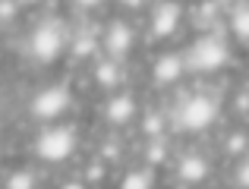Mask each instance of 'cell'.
<instances>
[{
  "label": "cell",
  "mask_w": 249,
  "mask_h": 189,
  "mask_svg": "<svg viewBox=\"0 0 249 189\" xmlns=\"http://www.w3.org/2000/svg\"><path fill=\"white\" fill-rule=\"evenodd\" d=\"M70 48V29L63 19H41L29 32V54L38 63H54Z\"/></svg>",
  "instance_id": "6da1fadb"
},
{
  "label": "cell",
  "mask_w": 249,
  "mask_h": 189,
  "mask_svg": "<svg viewBox=\"0 0 249 189\" xmlns=\"http://www.w3.org/2000/svg\"><path fill=\"white\" fill-rule=\"evenodd\" d=\"M76 145H79V139H76L73 126H67V123H48V126L38 133V139H35L32 148H35V155L44 164H67L76 155Z\"/></svg>",
  "instance_id": "7a4b0ae2"
},
{
  "label": "cell",
  "mask_w": 249,
  "mask_h": 189,
  "mask_svg": "<svg viewBox=\"0 0 249 189\" xmlns=\"http://www.w3.org/2000/svg\"><path fill=\"white\" fill-rule=\"evenodd\" d=\"M70 107H73V92H70L67 82H60V86H48L38 95H32L29 117L38 123H57Z\"/></svg>",
  "instance_id": "3957f363"
},
{
  "label": "cell",
  "mask_w": 249,
  "mask_h": 189,
  "mask_svg": "<svg viewBox=\"0 0 249 189\" xmlns=\"http://www.w3.org/2000/svg\"><path fill=\"white\" fill-rule=\"evenodd\" d=\"M227 57H231V51H227V44L218 35H202L186 51V69H193V73H214V69H221L227 63Z\"/></svg>",
  "instance_id": "277c9868"
},
{
  "label": "cell",
  "mask_w": 249,
  "mask_h": 189,
  "mask_svg": "<svg viewBox=\"0 0 249 189\" xmlns=\"http://www.w3.org/2000/svg\"><path fill=\"white\" fill-rule=\"evenodd\" d=\"M218 120V104L208 95H189L186 101L180 104V126L189 129V133H202L212 123Z\"/></svg>",
  "instance_id": "5b68a950"
},
{
  "label": "cell",
  "mask_w": 249,
  "mask_h": 189,
  "mask_svg": "<svg viewBox=\"0 0 249 189\" xmlns=\"http://www.w3.org/2000/svg\"><path fill=\"white\" fill-rule=\"evenodd\" d=\"M136 44V32L126 19H110L101 32V54L104 57H114V60H126L129 51Z\"/></svg>",
  "instance_id": "8992f818"
},
{
  "label": "cell",
  "mask_w": 249,
  "mask_h": 189,
  "mask_svg": "<svg viewBox=\"0 0 249 189\" xmlns=\"http://www.w3.org/2000/svg\"><path fill=\"white\" fill-rule=\"evenodd\" d=\"M180 22H183V6L177 0H158L152 6V16H148V32H152V38L161 41V38L174 35Z\"/></svg>",
  "instance_id": "52a82bcc"
},
{
  "label": "cell",
  "mask_w": 249,
  "mask_h": 189,
  "mask_svg": "<svg viewBox=\"0 0 249 189\" xmlns=\"http://www.w3.org/2000/svg\"><path fill=\"white\" fill-rule=\"evenodd\" d=\"M136 110H139V104H136V98L129 95V92H117V95H110L107 101H104V123L107 126H129L133 123V117H136Z\"/></svg>",
  "instance_id": "ba28073f"
},
{
  "label": "cell",
  "mask_w": 249,
  "mask_h": 189,
  "mask_svg": "<svg viewBox=\"0 0 249 189\" xmlns=\"http://www.w3.org/2000/svg\"><path fill=\"white\" fill-rule=\"evenodd\" d=\"M183 69H186V57H180V54H161L158 60L152 63V79H155V86L164 88V86L180 82Z\"/></svg>",
  "instance_id": "9c48e42d"
},
{
  "label": "cell",
  "mask_w": 249,
  "mask_h": 189,
  "mask_svg": "<svg viewBox=\"0 0 249 189\" xmlns=\"http://www.w3.org/2000/svg\"><path fill=\"white\" fill-rule=\"evenodd\" d=\"M177 177H180L186 186L205 183V177H208V161L202 158V155H196V152L183 155V158H180V164H177Z\"/></svg>",
  "instance_id": "30bf717a"
},
{
  "label": "cell",
  "mask_w": 249,
  "mask_h": 189,
  "mask_svg": "<svg viewBox=\"0 0 249 189\" xmlns=\"http://www.w3.org/2000/svg\"><path fill=\"white\" fill-rule=\"evenodd\" d=\"M95 82L101 88H107V92H114L117 86H120V60H114V57H98L95 60Z\"/></svg>",
  "instance_id": "8fae6325"
},
{
  "label": "cell",
  "mask_w": 249,
  "mask_h": 189,
  "mask_svg": "<svg viewBox=\"0 0 249 189\" xmlns=\"http://www.w3.org/2000/svg\"><path fill=\"white\" fill-rule=\"evenodd\" d=\"M6 189H35L38 186V173L32 167H19V171H10L3 180Z\"/></svg>",
  "instance_id": "7c38bea8"
},
{
  "label": "cell",
  "mask_w": 249,
  "mask_h": 189,
  "mask_svg": "<svg viewBox=\"0 0 249 189\" xmlns=\"http://www.w3.org/2000/svg\"><path fill=\"white\" fill-rule=\"evenodd\" d=\"M120 186L123 189H148V186H155V171L152 167H145V171H126L120 177Z\"/></svg>",
  "instance_id": "4fadbf2b"
},
{
  "label": "cell",
  "mask_w": 249,
  "mask_h": 189,
  "mask_svg": "<svg viewBox=\"0 0 249 189\" xmlns=\"http://www.w3.org/2000/svg\"><path fill=\"white\" fill-rule=\"evenodd\" d=\"M231 29L240 41H249V3H240L237 10L231 13Z\"/></svg>",
  "instance_id": "5bb4252c"
},
{
  "label": "cell",
  "mask_w": 249,
  "mask_h": 189,
  "mask_svg": "<svg viewBox=\"0 0 249 189\" xmlns=\"http://www.w3.org/2000/svg\"><path fill=\"white\" fill-rule=\"evenodd\" d=\"M164 158H167V148L161 145L158 139H152V142H148V148H145V161L155 167V164H164Z\"/></svg>",
  "instance_id": "9a60e30c"
},
{
  "label": "cell",
  "mask_w": 249,
  "mask_h": 189,
  "mask_svg": "<svg viewBox=\"0 0 249 189\" xmlns=\"http://www.w3.org/2000/svg\"><path fill=\"white\" fill-rule=\"evenodd\" d=\"M142 129H145V136H148V139H161L164 120H161L158 114H148V117H145V126H142Z\"/></svg>",
  "instance_id": "2e32d148"
},
{
  "label": "cell",
  "mask_w": 249,
  "mask_h": 189,
  "mask_svg": "<svg viewBox=\"0 0 249 189\" xmlns=\"http://www.w3.org/2000/svg\"><path fill=\"white\" fill-rule=\"evenodd\" d=\"M237 186L249 189V155H246L243 161H240V167H237Z\"/></svg>",
  "instance_id": "e0dca14e"
},
{
  "label": "cell",
  "mask_w": 249,
  "mask_h": 189,
  "mask_svg": "<svg viewBox=\"0 0 249 189\" xmlns=\"http://www.w3.org/2000/svg\"><path fill=\"white\" fill-rule=\"evenodd\" d=\"M101 3H104V0H76V6H79V10H98Z\"/></svg>",
  "instance_id": "ac0fdd59"
},
{
  "label": "cell",
  "mask_w": 249,
  "mask_h": 189,
  "mask_svg": "<svg viewBox=\"0 0 249 189\" xmlns=\"http://www.w3.org/2000/svg\"><path fill=\"white\" fill-rule=\"evenodd\" d=\"M41 0H19V6H38Z\"/></svg>",
  "instance_id": "d6986e66"
}]
</instances>
